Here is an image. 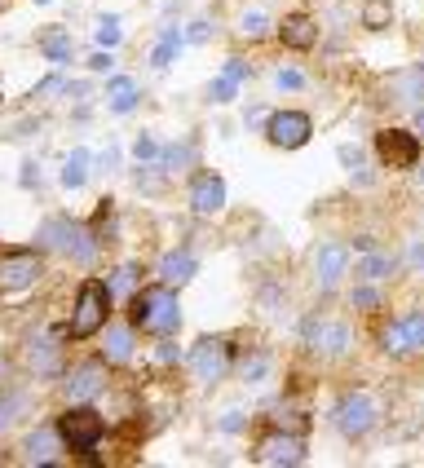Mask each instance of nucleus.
I'll list each match as a JSON object with an SVG mask.
<instances>
[{
    "label": "nucleus",
    "mask_w": 424,
    "mask_h": 468,
    "mask_svg": "<svg viewBox=\"0 0 424 468\" xmlns=\"http://www.w3.org/2000/svg\"><path fill=\"white\" fill-rule=\"evenodd\" d=\"M376 416H380V407H376L371 393H349L341 407H336V429H341L344 438H363V433H371Z\"/></svg>",
    "instance_id": "6"
},
{
    "label": "nucleus",
    "mask_w": 424,
    "mask_h": 468,
    "mask_svg": "<svg viewBox=\"0 0 424 468\" xmlns=\"http://www.w3.org/2000/svg\"><path fill=\"white\" fill-rule=\"evenodd\" d=\"M341 164L349 173H358V168H363V151H358V146H341Z\"/></svg>",
    "instance_id": "38"
},
{
    "label": "nucleus",
    "mask_w": 424,
    "mask_h": 468,
    "mask_svg": "<svg viewBox=\"0 0 424 468\" xmlns=\"http://www.w3.org/2000/svg\"><path fill=\"white\" fill-rule=\"evenodd\" d=\"M358 274L371 279V283H376V279H389V274H394V257H385V252H367V257L358 261Z\"/></svg>",
    "instance_id": "25"
},
{
    "label": "nucleus",
    "mask_w": 424,
    "mask_h": 468,
    "mask_svg": "<svg viewBox=\"0 0 424 468\" xmlns=\"http://www.w3.org/2000/svg\"><path fill=\"white\" fill-rule=\"evenodd\" d=\"M376 151H380V159H385L389 168H416V159H420V142H416V133L385 129L380 137H376Z\"/></svg>",
    "instance_id": "10"
},
{
    "label": "nucleus",
    "mask_w": 424,
    "mask_h": 468,
    "mask_svg": "<svg viewBox=\"0 0 424 468\" xmlns=\"http://www.w3.org/2000/svg\"><path fill=\"white\" fill-rule=\"evenodd\" d=\"M102 389H106V367L102 363H80L76 371L67 376V398H71V407L93 402Z\"/></svg>",
    "instance_id": "13"
},
{
    "label": "nucleus",
    "mask_w": 424,
    "mask_h": 468,
    "mask_svg": "<svg viewBox=\"0 0 424 468\" xmlns=\"http://www.w3.org/2000/svg\"><path fill=\"white\" fill-rule=\"evenodd\" d=\"M159 274H164L168 287L190 283V279H195V257H190V252H168V257L159 261Z\"/></svg>",
    "instance_id": "18"
},
{
    "label": "nucleus",
    "mask_w": 424,
    "mask_h": 468,
    "mask_svg": "<svg viewBox=\"0 0 424 468\" xmlns=\"http://www.w3.org/2000/svg\"><path fill=\"white\" fill-rule=\"evenodd\" d=\"M385 349L394 354V358H402V354H420L424 349V314H402L398 323H389L385 327Z\"/></svg>",
    "instance_id": "9"
},
{
    "label": "nucleus",
    "mask_w": 424,
    "mask_h": 468,
    "mask_svg": "<svg viewBox=\"0 0 424 468\" xmlns=\"http://www.w3.org/2000/svg\"><path fill=\"white\" fill-rule=\"evenodd\" d=\"M208 36H212L208 23H190V31H186V40H190V45H204Z\"/></svg>",
    "instance_id": "40"
},
{
    "label": "nucleus",
    "mask_w": 424,
    "mask_h": 468,
    "mask_svg": "<svg viewBox=\"0 0 424 468\" xmlns=\"http://www.w3.org/2000/svg\"><path fill=\"white\" fill-rule=\"evenodd\" d=\"M265 31H270V14H265V9H243V14H238V36L261 40Z\"/></svg>",
    "instance_id": "24"
},
{
    "label": "nucleus",
    "mask_w": 424,
    "mask_h": 468,
    "mask_svg": "<svg viewBox=\"0 0 424 468\" xmlns=\"http://www.w3.org/2000/svg\"><path fill=\"white\" fill-rule=\"evenodd\" d=\"M58 433H62V442L71 446V451H93V446H98V438L106 433V424H102V416H98V411H89V407L80 402V407H71V416H62Z\"/></svg>",
    "instance_id": "4"
},
{
    "label": "nucleus",
    "mask_w": 424,
    "mask_h": 468,
    "mask_svg": "<svg viewBox=\"0 0 424 468\" xmlns=\"http://www.w3.org/2000/svg\"><path fill=\"white\" fill-rule=\"evenodd\" d=\"M132 287H137V265H120L111 279V296H132Z\"/></svg>",
    "instance_id": "27"
},
{
    "label": "nucleus",
    "mask_w": 424,
    "mask_h": 468,
    "mask_svg": "<svg viewBox=\"0 0 424 468\" xmlns=\"http://www.w3.org/2000/svg\"><path fill=\"white\" fill-rule=\"evenodd\" d=\"M416 129L424 133V106H420V111H416Z\"/></svg>",
    "instance_id": "45"
},
{
    "label": "nucleus",
    "mask_w": 424,
    "mask_h": 468,
    "mask_svg": "<svg viewBox=\"0 0 424 468\" xmlns=\"http://www.w3.org/2000/svg\"><path fill=\"white\" fill-rule=\"evenodd\" d=\"M40 279V257L36 252H5L0 257V287L5 292H23Z\"/></svg>",
    "instance_id": "12"
},
{
    "label": "nucleus",
    "mask_w": 424,
    "mask_h": 468,
    "mask_svg": "<svg viewBox=\"0 0 424 468\" xmlns=\"http://www.w3.org/2000/svg\"><path fill=\"white\" fill-rule=\"evenodd\" d=\"M84 182H89V151H76V155H67V168H62V186H67V190H80Z\"/></svg>",
    "instance_id": "23"
},
{
    "label": "nucleus",
    "mask_w": 424,
    "mask_h": 468,
    "mask_svg": "<svg viewBox=\"0 0 424 468\" xmlns=\"http://www.w3.org/2000/svg\"><path fill=\"white\" fill-rule=\"evenodd\" d=\"M36 5H49V0H36Z\"/></svg>",
    "instance_id": "46"
},
{
    "label": "nucleus",
    "mask_w": 424,
    "mask_h": 468,
    "mask_svg": "<svg viewBox=\"0 0 424 468\" xmlns=\"http://www.w3.org/2000/svg\"><path fill=\"white\" fill-rule=\"evenodd\" d=\"M132 155L142 159V164H146V159H155V155H159V142H155V137H146V133H142V137H137V146H132Z\"/></svg>",
    "instance_id": "35"
},
{
    "label": "nucleus",
    "mask_w": 424,
    "mask_h": 468,
    "mask_svg": "<svg viewBox=\"0 0 424 468\" xmlns=\"http://www.w3.org/2000/svg\"><path fill=\"white\" fill-rule=\"evenodd\" d=\"M102 358H106V363H115V367L129 363V358H132V332H129V327H120V323H115V327L106 332Z\"/></svg>",
    "instance_id": "20"
},
{
    "label": "nucleus",
    "mask_w": 424,
    "mask_h": 468,
    "mask_svg": "<svg viewBox=\"0 0 424 468\" xmlns=\"http://www.w3.org/2000/svg\"><path fill=\"white\" fill-rule=\"evenodd\" d=\"M305 340H310V349H318L323 358H344L349 354V340L354 332L344 327V323H305Z\"/></svg>",
    "instance_id": "11"
},
{
    "label": "nucleus",
    "mask_w": 424,
    "mask_h": 468,
    "mask_svg": "<svg viewBox=\"0 0 424 468\" xmlns=\"http://www.w3.org/2000/svg\"><path fill=\"white\" fill-rule=\"evenodd\" d=\"M23 407H26V398H23V393H9V398L0 402V424H14V420H18L14 411H23Z\"/></svg>",
    "instance_id": "33"
},
{
    "label": "nucleus",
    "mask_w": 424,
    "mask_h": 468,
    "mask_svg": "<svg viewBox=\"0 0 424 468\" xmlns=\"http://www.w3.org/2000/svg\"><path fill=\"white\" fill-rule=\"evenodd\" d=\"M40 243L49 248V252H62V257H76L80 265H93L98 261V243H93V234L76 226V221H67V217H53L40 226Z\"/></svg>",
    "instance_id": "1"
},
{
    "label": "nucleus",
    "mask_w": 424,
    "mask_h": 468,
    "mask_svg": "<svg viewBox=\"0 0 424 468\" xmlns=\"http://www.w3.org/2000/svg\"><path fill=\"white\" fill-rule=\"evenodd\" d=\"M106 310H111V292L102 283H84L80 287L76 314H71V336H93L98 327L106 323Z\"/></svg>",
    "instance_id": "3"
},
{
    "label": "nucleus",
    "mask_w": 424,
    "mask_h": 468,
    "mask_svg": "<svg viewBox=\"0 0 424 468\" xmlns=\"http://www.w3.org/2000/svg\"><path fill=\"white\" fill-rule=\"evenodd\" d=\"M389 18H394V9L385 0H371L367 9H363V23L367 27H389Z\"/></svg>",
    "instance_id": "28"
},
{
    "label": "nucleus",
    "mask_w": 424,
    "mask_h": 468,
    "mask_svg": "<svg viewBox=\"0 0 424 468\" xmlns=\"http://www.w3.org/2000/svg\"><path fill=\"white\" fill-rule=\"evenodd\" d=\"M305 460V438L296 433V429H283V433H270L261 446H257V464L265 468H292Z\"/></svg>",
    "instance_id": "7"
},
{
    "label": "nucleus",
    "mask_w": 424,
    "mask_h": 468,
    "mask_svg": "<svg viewBox=\"0 0 424 468\" xmlns=\"http://www.w3.org/2000/svg\"><path fill=\"white\" fill-rule=\"evenodd\" d=\"M106 102H111V111H115V115H129L132 106H137V80L115 76V80H111V89H106Z\"/></svg>",
    "instance_id": "19"
},
{
    "label": "nucleus",
    "mask_w": 424,
    "mask_h": 468,
    "mask_svg": "<svg viewBox=\"0 0 424 468\" xmlns=\"http://www.w3.org/2000/svg\"><path fill=\"white\" fill-rule=\"evenodd\" d=\"M221 429H226V433H238V429H243V416H238V411H230V416L221 420Z\"/></svg>",
    "instance_id": "41"
},
{
    "label": "nucleus",
    "mask_w": 424,
    "mask_h": 468,
    "mask_svg": "<svg viewBox=\"0 0 424 468\" xmlns=\"http://www.w3.org/2000/svg\"><path fill=\"white\" fill-rule=\"evenodd\" d=\"M177 358H182V354H177L173 345H164V349H159V363H177Z\"/></svg>",
    "instance_id": "43"
},
{
    "label": "nucleus",
    "mask_w": 424,
    "mask_h": 468,
    "mask_svg": "<svg viewBox=\"0 0 424 468\" xmlns=\"http://www.w3.org/2000/svg\"><path fill=\"white\" fill-rule=\"evenodd\" d=\"M190 371H195V380L199 385H217L226 371H230V345L226 340H199L195 349H190Z\"/></svg>",
    "instance_id": "5"
},
{
    "label": "nucleus",
    "mask_w": 424,
    "mask_h": 468,
    "mask_svg": "<svg viewBox=\"0 0 424 468\" xmlns=\"http://www.w3.org/2000/svg\"><path fill=\"white\" fill-rule=\"evenodd\" d=\"M58 442H62L58 429H40V433H31L23 442V460L26 464H53L58 460Z\"/></svg>",
    "instance_id": "17"
},
{
    "label": "nucleus",
    "mask_w": 424,
    "mask_h": 468,
    "mask_svg": "<svg viewBox=\"0 0 424 468\" xmlns=\"http://www.w3.org/2000/svg\"><path fill=\"white\" fill-rule=\"evenodd\" d=\"M274 89H283V93H296V89H305V76H301L296 67H283V71L274 76Z\"/></svg>",
    "instance_id": "30"
},
{
    "label": "nucleus",
    "mask_w": 424,
    "mask_h": 468,
    "mask_svg": "<svg viewBox=\"0 0 424 468\" xmlns=\"http://www.w3.org/2000/svg\"><path fill=\"white\" fill-rule=\"evenodd\" d=\"M354 305H358V310H376V305H380V292H376V287H358V292H354Z\"/></svg>",
    "instance_id": "36"
},
{
    "label": "nucleus",
    "mask_w": 424,
    "mask_h": 468,
    "mask_svg": "<svg viewBox=\"0 0 424 468\" xmlns=\"http://www.w3.org/2000/svg\"><path fill=\"white\" fill-rule=\"evenodd\" d=\"M177 323H182V310H177V296H173L168 283L146 287L137 296V327H146L155 336H168V332H177Z\"/></svg>",
    "instance_id": "2"
},
{
    "label": "nucleus",
    "mask_w": 424,
    "mask_h": 468,
    "mask_svg": "<svg viewBox=\"0 0 424 468\" xmlns=\"http://www.w3.org/2000/svg\"><path fill=\"white\" fill-rule=\"evenodd\" d=\"M394 93L398 102H424V67H411L394 80Z\"/></svg>",
    "instance_id": "22"
},
{
    "label": "nucleus",
    "mask_w": 424,
    "mask_h": 468,
    "mask_svg": "<svg viewBox=\"0 0 424 468\" xmlns=\"http://www.w3.org/2000/svg\"><path fill=\"white\" fill-rule=\"evenodd\" d=\"M31 367H36L40 376H58V340L53 336L31 340Z\"/></svg>",
    "instance_id": "21"
},
{
    "label": "nucleus",
    "mask_w": 424,
    "mask_h": 468,
    "mask_svg": "<svg viewBox=\"0 0 424 468\" xmlns=\"http://www.w3.org/2000/svg\"><path fill=\"white\" fill-rule=\"evenodd\" d=\"M238 371H243V380L252 385V380H261L265 371H270V358H265V354H257V358H248V363L238 367Z\"/></svg>",
    "instance_id": "32"
},
{
    "label": "nucleus",
    "mask_w": 424,
    "mask_h": 468,
    "mask_svg": "<svg viewBox=\"0 0 424 468\" xmlns=\"http://www.w3.org/2000/svg\"><path fill=\"white\" fill-rule=\"evenodd\" d=\"M279 40H283L288 49H314L318 23H314V18H305V14H292L288 23L279 27Z\"/></svg>",
    "instance_id": "16"
},
{
    "label": "nucleus",
    "mask_w": 424,
    "mask_h": 468,
    "mask_svg": "<svg viewBox=\"0 0 424 468\" xmlns=\"http://www.w3.org/2000/svg\"><path fill=\"white\" fill-rule=\"evenodd\" d=\"M226 76L235 80V84H243V80H248V62H243V58H230V62H226Z\"/></svg>",
    "instance_id": "39"
},
{
    "label": "nucleus",
    "mask_w": 424,
    "mask_h": 468,
    "mask_svg": "<svg viewBox=\"0 0 424 468\" xmlns=\"http://www.w3.org/2000/svg\"><path fill=\"white\" fill-rule=\"evenodd\" d=\"M235 89H238L235 80H230V76H221V80H212L208 98H212V102H235Z\"/></svg>",
    "instance_id": "31"
},
{
    "label": "nucleus",
    "mask_w": 424,
    "mask_h": 468,
    "mask_svg": "<svg viewBox=\"0 0 424 468\" xmlns=\"http://www.w3.org/2000/svg\"><path fill=\"white\" fill-rule=\"evenodd\" d=\"M190 208L195 217H217V212L226 208V182L221 177H199V182L190 186Z\"/></svg>",
    "instance_id": "14"
},
{
    "label": "nucleus",
    "mask_w": 424,
    "mask_h": 468,
    "mask_svg": "<svg viewBox=\"0 0 424 468\" xmlns=\"http://www.w3.org/2000/svg\"><path fill=\"white\" fill-rule=\"evenodd\" d=\"M344 270H349V248L344 243H323L314 257V274L323 287H336L344 279Z\"/></svg>",
    "instance_id": "15"
},
{
    "label": "nucleus",
    "mask_w": 424,
    "mask_h": 468,
    "mask_svg": "<svg viewBox=\"0 0 424 468\" xmlns=\"http://www.w3.org/2000/svg\"><path fill=\"white\" fill-rule=\"evenodd\" d=\"M265 133H270V142L274 146H283V151H296V146H305L310 142V115H301V111H279V115H270L265 120Z\"/></svg>",
    "instance_id": "8"
},
{
    "label": "nucleus",
    "mask_w": 424,
    "mask_h": 468,
    "mask_svg": "<svg viewBox=\"0 0 424 468\" xmlns=\"http://www.w3.org/2000/svg\"><path fill=\"white\" fill-rule=\"evenodd\" d=\"M411 265H424V248H411Z\"/></svg>",
    "instance_id": "44"
},
{
    "label": "nucleus",
    "mask_w": 424,
    "mask_h": 468,
    "mask_svg": "<svg viewBox=\"0 0 424 468\" xmlns=\"http://www.w3.org/2000/svg\"><path fill=\"white\" fill-rule=\"evenodd\" d=\"M98 45H120V18L115 14L98 18Z\"/></svg>",
    "instance_id": "29"
},
{
    "label": "nucleus",
    "mask_w": 424,
    "mask_h": 468,
    "mask_svg": "<svg viewBox=\"0 0 424 468\" xmlns=\"http://www.w3.org/2000/svg\"><path fill=\"white\" fill-rule=\"evenodd\" d=\"M186 159H190V146H173V151H164V168H168V173H177V168H182Z\"/></svg>",
    "instance_id": "37"
},
{
    "label": "nucleus",
    "mask_w": 424,
    "mask_h": 468,
    "mask_svg": "<svg viewBox=\"0 0 424 468\" xmlns=\"http://www.w3.org/2000/svg\"><path fill=\"white\" fill-rule=\"evenodd\" d=\"M89 67H93V71H111V58H106V53H93Z\"/></svg>",
    "instance_id": "42"
},
{
    "label": "nucleus",
    "mask_w": 424,
    "mask_h": 468,
    "mask_svg": "<svg viewBox=\"0 0 424 468\" xmlns=\"http://www.w3.org/2000/svg\"><path fill=\"white\" fill-rule=\"evenodd\" d=\"M45 58H49V62H67V58H71L67 36H49V40H45Z\"/></svg>",
    "instance_id": "34"
},
{
    "label": "nucleus",
    "mask_w": 424,
    "mask_h": 468,
    "mask_svg": "<svg viewBox=\"0 0 424 468\" xmlns=\"http://www.w3.org/2000/svg\"><path fill=\"white\" fill-rule=\"evenodd\" d=\"M177 49H182V31H177V27H168L151 62H155V67H168V62H173V53H177Z\"/></svg>",
    "instance_id": "26"
}]
</instances>
